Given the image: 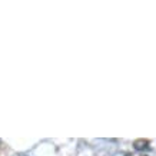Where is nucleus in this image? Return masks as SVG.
Listing matches in <instances>:
<instances>
[{"label": "nucleus", "instance_id": "f257e3e1", "mask_svg": "<svg viewBox=\"0 0 156 156\" xmlns=\"http://www.w3.org/2000/svg\"><path fill=\"white\" fill-rule=\"evenodd\" d=\"M133 147H135L137 152H142L143 153V151H149V149H151V142H149L147 139H136V140L133 142Z\"/></svg>", "mask_w": 156, "mask_h": 156}, {"label": "nucleus", "instance_id": "f03ea898", "mask_svg": "<svg viewBox=\"0 0 156 156\" xmlns=\"http://www.w3.org/2000/svg\"><path fill=\"white\" fill-rule=\"evenodd\" d=\"M125 156H146V155L142 153V152H136V153H126Z\"/></svg>", "mask_w": 156, "mask_h": 156}, {"label": "nucleus", "instance_id": "7ed1b4c3", "mask_svg": "<svg viewBox=\"0 0 156 156\" xmlns=\"http://www.w3.org/2000/svg\"><path fill=\"white\" fill-rule=\"evenodd\" d=\"M16 156H26V155H16Z\"/></svg>", "mask_w": 156, "mask_h": 156}, {"label": "nucleus", "instance_id": "20e7f679", "mask_svg": "<svg viewBox=\"0 0 156 156\" xmlns=\"http://www.w3.org/2000/svg\"><path fill=\"white\" fill-rule=\"evenodd\" d=\"M0 145H2V140H0Z\"/></svg>", "mask_w": 156, "mask_h": 156}]
</instances>
